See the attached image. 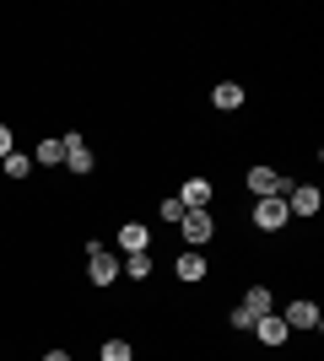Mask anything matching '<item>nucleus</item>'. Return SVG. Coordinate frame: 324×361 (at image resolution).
Returning a JSON list of instances; mask_svg holds the SVG:
<instances>
[{
	"mask_svg": "<svg viewBox=\"0 0 324 361\" xmlns=\"http://www.w3.org/2000/svg\"><path fill=\"white\" fill-rule=\"evenodd\" d=\"M87 275H92V286H114V281H119V254H114V248H103V243H92V248H87Z\"/></svg>",
	"mask_w": 324,
	"mask_h": 361,
	"instance_id": "1",
	"label": "nucleus"
},
{
	"mask_svg": "<svg viewBox=\"0 0 324 361\" xmlns=\"http://www.w3.org/2000/svg\"><path fill=\"white\" fill-rule=\"evenodd\" d=\"M319 205H324V195L313 183H292L287 189V216H319Z\"/></svg>",
	"mask_w": 324,
	"mask_h": 361,
	"instance_id": "2",
	"label": "nucleus"
},
{
	"mask_svg": "<svg viewBox=\"0 0 324 361\" xmlns=\"http://www.w3.org/2000/svg\"><path fill=\"white\" fill-rule=\"evenodd\" d=\"M292 221V216H287V200H260V205H254V226H260V232H281V226Z\"/></svg>",
	"mask_w": 324,
	"mask_h": 361,
	"instance_id": "3",
	"label": "nucleus"
},
{
	"mask_svg": "<svg viewBox=\"0 0 324 361\" xmlns=\"http://www.w3.org/2000/svg\"><path fill=\"white\" fill-rule=\"evenodd\" d=\"M281 324H287V329H319L324 313H319V302H292V307L281 313Z\"/></svg>",
	"mask_w": 324,
	"mask_h": 361,
	"instance_id": "4",
	"label": "nucleus"
},
{
	"mask_svg": "<svg viewBox=\"0 0 324 361\" xmlns=\"http://www.w3.org/2000/svg\"><path fill=\"white\" fill-rule=\"evenodd\" d=\"M179 226H184V243H189V248H205V243H211V232H216L205 211H184V221H179Z\"/></svg>",
	"mask_w": 324,
	"mask_h": 361,
	"instance_id": "5",
	"label": "nucleus"
},
{
	"mask_svg": "<svg viewBox=\"0 0 324 361\" xmlns=\"http://www.w3.org/2000/svg\"><path fill=\"white\" fill-rule=\"evenodd\" d=\"M146 243H152V232H146V226H140V221H124L119 238H114V248H119V254H146Z\"/></svg>",
	"mask_w": 324,
	"mask_h": 361,
	"instance_id": "6",
	"label": "nucleus"
},
{
	"mask_svg": "<svg viewBox=\"0 0 324 361\" xmlns=\"http://www.w3.org/2000/svg\"><path fill=\"white\" fill-rule=\"evenodd\" d=\"M211 178H184V189H179V200H184V211H205L211 205Z\"/></svg>",
	"mask_w": 324,
	"mask_h": 361,
	"instance_id": "7",
	"label": "nucleus"
},
{
	"mask_svg": "<svg viewBox=\"0 0 324 361\" xmlns=\"http://www.w3.org/2000/svg\"><path fill=\"white\" fill-rule=\"evenodd\" d=\"M60 140H65V167H71V173H92V151L81 146L76 130H71V135H60Z\"/></svg>",
	"mask_w": 324,
	"mask_h": 361,
	"instance_id": "8",
	"label": "nucleus"
},
{
	"mask_svg": "<svg viewBox=\"0 0 324 361\" xmlns=\"http://www.w3.org/2000/svg\"><path fill=\"white\" fill-rule=\"evenodd\" d=\"M211 103L222 108V114H238V108H244V87H238V81H216V87H211Z\"/></svg>",
	"mask_w": 324,
	"mask_h": 361,
	"instance_id": "9",
	"label": "nucleus"
},
{
	"mask_svg": "<svg viewBox=\"0 0 324 361\" xmlns=\"http://www.w3.org/2000/svg\"><path fill=\"white\" fill-rule=\"evenodd\" d=\"M179 281H184V286L205 281V254L200 248H184V254H179Z\"/></svg>",
	"mask_w": 324,
	"mask_h": 361,
	"instance_id": "10",
	"label": "nucleus"
},
{
	"mask_svg": "<svg viewBox=\"0 0 324 361\" xmlns=\"http://www.w3.org/2000/svg\"><path fill=\"white\" fill-rule=\"evenodd\" d=\"M254 334H260L265 345H287V334H292V329H287L276 313H265V318H254Z\"/></svg>",
	"mask_w": 324,
	"mask_h": 361,
	"instance_id": "11",
	"label": "nucleus"
},
{
	"mask_svg": "<svg viewBox=\"0 0 324 361\" xmlns=\"http://www.w3.org/2000/svg\"><path fill=\"white\" fill-rule=\"evenodd\" d=\"M0 173H6V178H28V173H32V157H28V151H11V157H0Z\"/></svg>",
	"mask_w": 324,
	"mask_h": 361,
	"instance_id": "12",
	"label": "nucleus"
},
{
	"mask_svg": "<svg viewBox=\"0 0 324 361\" xmlns=\"http://www.w3.org/2000/svg\"><path fill=\"white\" fill-rule=\"evenodd\" d=\"M60 162H65V140H44L32 151V167H60Z\"/></svg>",
	"mask_w": 324,
	"mask_h": 361,
	"instance_id": "13",
	"label": "nucleus"
},
{
	"mask_svg": "<svg viewBox=\"0 0 324 361\" xmlns=\"http://www.w3.org/2000/svg\"><path fill=\"white\" fill-rule=\"evenodd\" d=\"M244 307H248V313H254V318L276 313V307H270V286H248V291H244Z\"/></svg>",
	"mask_w": 324,
	"mask_h": 361,
	"instance_id": "14",
	"label": "nucleus"
},
{
	"mask_svg": "<svg viewBox=\"0 0 324 361\" xmlns=\"http://www.w3.org/2000/svg\"><path fill=\"white\" fill-rule=\"evenodd\" d=\"M119 270L130 275V281H146V275H152V254H124Z\"/></svg>",
	"mask_w": 324,
	"mask_h": 361,
	"instance_id": "15",
	"label": "nucleus"
},
{
	"mask_svg": "<svg viewBox=\"0 0 324 361\" xmlns=\"http://www.w3.org/2000/svg\"><path fill=\"white\" fill-rule=\"evenodd\" d=\"M136 350H130V340H108L103 345V361H130Z\"/></svg>",
	"mask_w": 324,
	"mask_h": 361,
	"instance_id": "16",
	"label": "nucleus"
},
{
	"mask_svg": "<svg viewBox=\"0 0 324 361\" xmlns=\"http://www.w3.org/2000/svg\"><path fill=\"white\" fill-rule=\"evenodd\" d=\"M162 221H184V200H179V195L162 200Z\"/></svg>",
	"mask_w": 324,
	"mask_h": 361,
	"instance_id": "17",
	"label": "nucleus"
},
{
	"mask_svg": "<svg viewBox=\"0 0 324 361\" xmlns=\"http://www.w3.org/2000/svg\"><path fill=\"white\" fill-rule=\"evenodd\" d=\"M227 324H232V329H254V313H248V307H232Z\"/></svg>",
	"mask_w": 324,
	"mask_h": 361,
	"instance_id": "18",
	"label": "nucleus"
},
{
	"mask_svg": "<svg viewBox=\"0 0 324 361\" xmlns=\"http://www.w3.org/2000/svg\"><path fill=\"white\" fill-rule=\"evenodd\" d=\"M11 151H16L11 146V124H0V157H11Z\"/></svg>",
	"mask_w": 324,
	"mask_h": 361,
	"instance_id": "19",
	"label": "nucleus"
},
{
	"mask_svg": "<svg viewBox=\"0 0 324 361\" xmlns=\"http://www.w3.org/2000/svg\"><path fill=\"white\" fill-rule=\"evenodd\" d=\"M44 361H71V356H65V350H49V356Z\"/></svg>",
	"mask_w": 324,
	"mask_h": 361,
	"instance_id": "20",
	"label": "nucleus"
}]
</instances>
